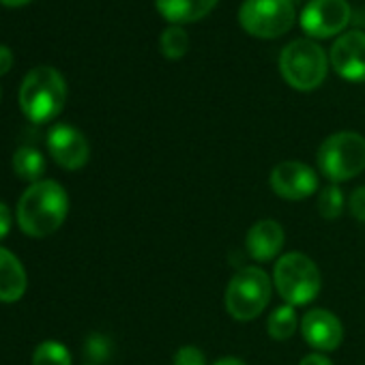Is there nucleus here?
<instances>
[{"mask_svg":"<svg viewBox=\"0 0 365 365\" xmlns=\"http://www.w3.org/2000/svg\"><path fill=\"white\" fill-rule=\"evenodd\" d=\"M69 198L56 180H39L22 194L18 202V226L24 235L43 239L54 235L67 220Z\"/></svg>","mask_w":365,"mask_h":365,"instance_id":"nucleus-1","label":"nucleus"},{"mask_svg":"<svg viewBox=\"0 0 365 365\" xmlns=\"http://www.w3.org/2000/svg\"><path fill=\"white\" fill-rule=\"evenodd\" d=\"M67 101L65 78L48 65L35 67L26 73L20 86V108L24 116L37 125L54 120Z\"/></svg>","mask_w":365,"mask_h":365,"instance_id":"nucleus-2","label":"nucleus"},{"mask_svg":"<svg viewBox=\"0 0 365 365\" xmlns=\"http://www.w3.org/2000/svg\"><path fill=\"white\" fill-rule=\"evenodd\" d=\"M273 286L277 294L286 301V305L297 307L307 305L318 297L322 279L316 262L309 256L301 252H290L275 262Z\"/></svg>","mask_w":365,"mask_h":365,"instance_id":"nucleus-3","label":"nucleus"},{"mask_svg":"<svg viewBox=\"0 0 365 365\" xmlns=\"http://www.w3.org/2000/svg\"><path fill=\"white\" fill-rule=\"evenodd\" d=\"M273 284L269 275L258 267H245L237 271L226 286V309L235 320L258 318L271 301Z\"/></svg>","mask_w":365,"mask_h":365,"instance_id":"nucleus-4","label":"nucleus"},{"mask_svg":"<svg viewBox=\"0 0 365 365\" xmlns=\"http://www.w3.org/2000/svg\"><path fill=\"white\" fill-rule=\"evenodd\" d=\"M318 168L331 182H344L365 170V138L354 131H337L318 148Z\"/></svg>","mask_w":365,"mask_h":365,"instance_id":"nucleus-5","label":"nucleus"},{"mask_svg":"<svg viewBox=\"0 0 365 365\" xmlns=\"http://www.w3.org/2000/svg\"><path fill=\"white\" fill-rule=\"evenodd\" d=\"M327 54L312 39H294L284 46L279 54V71L284 80L297 91H312L322 84L327 76Z\"/></svg>","mask_w":365,"mask_h":365,"instance_id":"nucleus-6","label":"nucleus"},{"mask_svg":"<svg viewBox=\"0 0 365 365\" xmlns=\"http://www.w3.org/2000/svg\"><path fill=\"white\" fill-rule=\"evenodd\" d=\"M239 22L256 37H279L294 24V5L292 0H245Z\"/></svg>","mask_w":365,"mask_h":365,"instance_id":"nucleus-7","label":"nucleus"},{"mask_svg":"<svg viewBox=\"0 0 365 365\" xmlns=\"http://www.w3.org/2000/svg\"><path fill=\"white\" fill-rule=\"evenodd\" d=\"M350 20L348 0H309L301 11V26L312 37H331Z\"/></svg>","mask_w":365,"mask_h":365,"instance_id":"nucleus-8","label":"nucleus"},{"mask_svg":"<svg viewBox=\"0 0 365 365\" xmlns=\"http://www.w3.org/2000/svg\"><path fill=\"white\" fill-rule=\"evenodd\" d=\"M271 190L284 200H305L318 190L316 172L303 161H282L271 172Z\"/></svg>","mask_w":365,"mask_h":365,"instance_id":"nucleus-9","label":"nucleus"},{"mask_svg":"<svg viewBox=\"0 0 365 365\" xmlns=\"http://www.w3.org/2000/svg\"><path fill=\"white\" fill-rule=\"evenodd\" d=\"M48 150L65 170H80L91 157V146L84 133L71 125H54L48 131Z\"/></svg>","mask_w":365,"mask_h":365,"instance_id":"nucleus-10","label":"nucleus"},{"mask_svg":"<svg viewBox=\"0 0 365 365\" xmlns=\"http://www.w3.org/2000/svg\"><path fill=\"white\" fill-rule=\"evenodd\" d=\"M331 65L341 78L350 82H365V33H344L331 48Z\"/></svg>","mask_w":365,"mask_h":365,"instance_id":"nucleus-11","label":"nucleus"},{"mask_svg":"<svg viewBox=\"0 0 365 365\" xmlns=\"http://www.w3.org/2000/svg\"><path fill=\"white\" fill-rule=\"evenodd\" d=\"M301 333H303V339L322 354L337 350L344 339V327H341L339 318L333 312H327L320 307L309 309L303 316Z\"/></svg>","mask_w":365,"mask_h":365,"instance_id":"nucleus-12","label":"nucleus"},{"mask_svg":"<svg viewBox=\"0 0 365 365\" xmlns=\"http://www.w3.org/2000/svg\"><path fill=\"white\" fill-rule=\"evenodd\" d=\"M284 230L273 220H260L247 230L245 247L258 262H271L284 247Z\"/></svg>","mask_w":365,"mask_h":365,"instance_id":"nucleus-13","label":"nucleus"},{"mask_svg":"<svg viewBox=\"0 0 365 365\" xmlns=\"http://www.w3.org/2000/svg\"><path fill=\"white\" fill-rule=\"evenodd\" d=\"M29 286L26 271L22 262L9 250L0 247V301L16 303L24 297Z\"/></svg>","mask_w":365,"mask_h":365,"instance_id":"nucleus-14","label":"nucleus"},{"mask_svg":"<svg viewBox=\"0 0 365 365\" xmlns=\"http://www.w3.org/2000/svg\"><path fill=\"white\" fill-rule=\"evenodd\" d=\"M155 3L165 20L180 24L205 18L217 5V0H155Z\"/></svg>","mask_w":365,"mask_h":365,"instance_id":"nucleus-15","label":"nucleus"},{"mask_svg":"<svg viewBox=\"0 0 365 365\" xmlns=\"http://www.w3.org/2000/svg\"><path fill=\"white\" fill-rule=\"evenodd\" d=\"M14 172L22 180L39 182L43 180L41 176L46 172V157L35 146H20L14 155Z\"/></svg>","mask_w":365,"mask_h":365,"instance_id":"nucleus-16","label":"nucleus"},{"mask_svg":"<svg viewBox=\"0 0 365 365\" xmlns=\"http://www.w3.org/2000/svg\"><path fill=\"white\" fill-rule=\"evenodd\" d=\"M297 324H299V320H297L294 307L292 305H282V307L271 312V316L267 320V331H269V335L273 339L286 341V339H290L294 335Z\"/></svg>","mask_w":365,"mask_h":365,"instance_id":"nucleus-17","label":"nucleus"},{"mask_svg":"<svg viewBox=\"0 0 365 365\" xmlns=\"http://www.w3.org/2000/svg\"><path fill=\"white\" fill-rule=\"evenodd\" d=\"M33 365H71V352L65 344L48 339L35 348Z\"/></svg>","mask_w":365,"mask_h":365,"instance_id":"nucleus-18","label":"nucleus"},{"mask_svg":"<svg viewBox=\"0 0 365 365\" xmlns=\"http://www.w3.org/2000/svg\"><path fill=\"white\" fill-rule=\"evenodd\" d=\"M159 48H161V52H163L168 58L176 61V58H180L182 54L187 52V48H190V37H187V33L182 31L178 24H170V26L161 33V37H159Z\"/></svg>","mask_w":365,"mask_h":365,"instance_id":"nucleus-19","label":"nucleus"},{"mask_svg":"<svg viewBox=\"0 0 365 365\" xmlns=\"http://www.w3.org/2000/svg\"><path fill=\"white\" fill-rule=\"evenodd\" d=\"M341 211H344V194L333 182V185H327L318 194V213L324 220H337Z\"/></svg>","mask_w":365,"mask_h":365,"instance_id":"nucleus-20","label":"nucleus"},{"mask_svg":"<svg viewBox=\"0 0 365 365\" xmlns=\"http://www.w3.org/2000/svg\"><path fill=\"white\" fill-rule=\"evenodd\" d=\"M172 365H207V356L198 346H180L174 352Z\"/></svg>","mask_w":365,"mask_h":365,"instance_id":"nucleus-21","label":"nucleus"},{"mask_svg":"<svg viewBox=\"0 0 365 365\" xmlns=\"http://www.w3.org/2000/svg\"><path fill=\"white\" fill-rule=\"evenodd\" d=\"M348 209L352 213V217L361 224H365V185L356 187L350 198H348Z\"/></svg>","mask_w":365,"mask_h":365,"instance_id":"nucleus-22","label":"nucleus"},{"mask_svg":"<svg viewBox=\"0 0 365 365\" xmlns=\"http://www.w3.org/2000/svg\"><path fill=\"white\" fill-rule=\"evenodd\" d=\"M108 352H110V346H108V341H106L101 335H93V337L86 341V354H88L93 361H101V359H106V356H108Z\"/></svg>","mask_w":365,"mask_h":365,"instance_id":"nucleus-23","label":"nucleus"},{"mask_svg":"<svg viewBox=\"0 0 365 365\" xmlns=\"http://www.w3.org/2000/svg\"><path fill=\"white\" fill-rule=\"evenodd\" d=\"M11 230V211L5 202H0V241H3Z\"/></svg>","mask_w":365,"mask_h":365,"instance_id":"nucleus-24","label":"nucleus"},{"mask_svg":"<svg viewBox=\"0 0 365 365\" xmlns=\"http://www.w3.org/2000/svg\"><path fill=\"white\" fill-rule=\"evenodd\" d=\"M14 67V52L7 46H0V76H5Z\"/></svg>","mask_w":365,"mask_h":365,"instance_id":"nucleus-25","label":"nucleus"},{"mask_svg":"<svg viewBox=\"0 0 365 365\" xmlns=\"http://www.w3.org/2000/svg\"><path fill=\"white\" fill-rule=\"evenodd\" d=\"M299 365H333V363H331V359L324 356L322 352H312V354L303 356Z\"/></svg>","mask_w":365,"mask_h":365,"instance_id":"nucleus-26","label":"nucleus"},{"mask_svg":"<svg viewBox=\"0 0 365 365\" xmlns=\"http://www.w3.org/2000/svg\"><path fill=\"white\" fill-rule=\"evenodd\" d=\"M213 365H247V363L241 361V359H237V356H222V359H217Z\"/></svg>","mask_w":365,"mask_h":365,"instance_id":"nucleus-27","label":"nucleus"},{"mask_svg":"<svg viewBox=\"0 0 365 365\" xmlns=\"http://www.w3.org/2000/svg\"><path fill=\"white\" fill-rule=\"evenodd\" d=\"M0 3L7 5V7H24L31 3V0H0Z\"/></svg>","mask_w":365,"mask_h":365,"instance_id":"nucleus-28","label":"nucleus"},{"mask_svg":"<svg viewBox=\"0 0 365 365\" xmlns=\"http://www.w3.org/2000/svg\"><path fill=\"white\" fill-rule=\"evenodd\" d=\"M0 97H3V93H0Z\"/></svg>","mask_w":365,"mask_h":365,"instance_id":"nucleus-29","label":"nucleus"}]
</instances>
